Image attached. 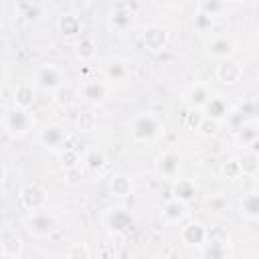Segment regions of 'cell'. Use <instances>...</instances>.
Returning <instances> with one entry per match:
<instances>
[{"instance_id":"1","label":"cell","mask_w":259,"mask_h":259,"mask_svg":"<svg viewBox=\"0 0 259 259\" xmlns=\"http://www.w3.org/2000/svg\"><path fill=\"white\" fill-rule=\"evenodd\" d=\"M164 130V123L162 119L154 113V111H142V113H136L130 123H127V132H130V138L134 142H140V144H146V142H154Z\"/></svg>"},{"instance_id":"2","label":"cell","mask_w":259,"mask_h":259,"mask_svg":"<svg viewBox=\"0 0 259 259\" xmlns=\"http://www.w3.org/2000/svg\"><path fill=\"white\" fill-rule=\"evenodd\" d=\"M26 233L34 239H47V237H53L57 231H59V219L55 212H51L47 206L42 208H36V210H28V214L24 217L22 221Z\"/></svg>"},{"instance_id":"3","label":"cell","mask_w":259,"mask_h":259,"mask_svg":"<svg viewBox=\"0 0 259 259\" xmlns=\"http://www.w3.org/2000/svg\"><path fill=\"white\" fill-rule=\"evenodd\" d=\"M2 127H4V132L8 136L20 138V136L28 134L34 127V115L30 113V109H24V107H18V105H10L2 113Z\"/></svg>"},{"instance_id":"4","label":"cell","mask_w":259,"mask_h":259,"mask_svg":"<svg viewBox=\"0 0 259 259\" xmlns=\"http://www.w3.org/2000/svg\"><path fill=\"white\" fill-rule=\"evenodd\" d=\"M18 202L24 210H36L49 204V192L38 182H28L18 190Z\"/></svg>"},{"instance_id":"5","label":"cell","mask_w":259,"mask_h":259,"mask_svg":"<svg viewBox=\"0 0 259 259\" xmlns=\"http://www.w3.org/2000/svg\"><path fill=\"white\" fill-rule=\"evenodd\" d=\"M65 83L63 71L55 63H45L34 71V85L40 87L42 91H55Z\"/></svg>"},{"instance_id":"6","label":"cell","mask_w":259,"mask_h":259,"mask_svg":"<svg viewBox=\"0 0 259 259\" xmlns=\"http://www.w3.org/2000/svg\"><path fill=\"white\" fill-rule=\"evenodd\" d=\"M170 42V34L162 24H148L142 30V47L150 53H162Z\"/></svg>"},{"instance_id":"7","label":"cell","mask_w":259,"mask_h":259,"mask_svg":"<svg viewBox=\"0 0 259 259\" xmlns=\"http://www.w3.org/2000/svg\"><path fill=\"white\" fill-rule=\"evenodd\" d=\"M105 225H107V231L111 235H125V233H130L136 227V219H134V214L127 208L115 206V208H111L107 212Z\"/></svg>"},{"instance_id":"8","label":"cell","mask_w":259,"mask_h":259,"mask_svg":"<svg viewBox=\"0 0 259 259\" xmlns=\"http://www.w3.org/2000/svg\"><path fill=\"white\" fill-rule=\"evenodd\" d=\"M180 243L186 245V247H202L206 243V237H208V227L200 221H186L182 227H180Z\"/></svg>"},{"instance_id":"9","label":"cell","mask_w":259,"mask_h":259,"mask_svg":"<svg viewBox=\"0 0 259 259\" xmlns=\"http://www.w3.org/2000/svg\"><path fill=\"white\" fill-rule=\"evenodd\" d=\"M235 53H237V42L229 34H217L206 42V55L214 61L233 59Z\"/></svg>"},{"instance_id":"10","label":"cell","mask_w":259,"mask_h":259,"mask_svg":"<svg viewBox=\"0 0 259 259\" xmlns=\"http://www.w3.org/2000/svg\"><path fill=\"white\" fill-rule=\"evenodd\" d=\"M67 140H69V134L61 123H47L38 132V142L47 150H63Z\"/></svg>"},{"instance_id":"11","label":"cell","mask_w":259,"mask_h":259,"mask_svg":"<svg viewBox=\"0 0 259 259\" xmlns=\"http://www.w3.org/2000/svg\"><path fill=\"white\" fill-rule=\"evenodd\" d=\"M180 154L174 152V150H166L158 156L156 160V172L158 176H162L164 180H178V174H180Z\"/></svg>"},{"instance_id":"12","label":"cell","mask_w":259,"mask_h":259,"mask_svg":"<svg viewBox=\"0 0 259 259\" xmlns=\"http://www.w3.org/2000/svg\"><path fill=\"white\" fill-rule=\"evenodd\" d=\"M214 77L223 85H237L243 79V65L235 59H223L214 67Z\"/></svg>"},{"instance_id":"13","label":"cell","mask_w":259,"mask_h":259,"mask_svg":"<svg viewBox=\"0 0 259 259\" xmlns=\"http://www.w3.org/2000/svg\"><path fill=\"white\" fill-rule=\"evenodd\" d=\"M24 253V241L10 231H2L0 239V255L2 259H20Z\"/></svg>"},{"instance_id":"14","label":"cell","mask_w":259,"mask_h":259,"mask_svg":"<svg viewBox=\"0 0 259 259\" xmlns=\"http://www.w3.org/2000/svg\"><path fill=\"white\" fill-rule=\"evenodd\" d=\"M57 28H59V34L65 38V40H73L81 34L83 30V24H81V18L73 12H63L59 18H57Z\"/></svg>"},{"instance_id":"15","label":"cell","mask_w":259,"mask_h":259,"mask_svg":"<svg viewBox=\"0 0 259 259\" xmlns=\"http://www.w3.org/2000/svg\"><path fill=\"white\" fill-rule=\"evenodd\" d=\"M134 22H136V14H134L132 8L119 6V8H115V10L109 12V26H111V30L117 32V34L130 30V28L134 26Z\"/></svg>"},{"instance_id":"16","label":"cell","mask_w":259,"mask_h":259,"mask_svg":"<svg viewBox=\"0 0 259 259\" xmlns=\"http://www.w3.org/2000/svg\"><path fill=\"white\" fill-rule=\"evenodd\" d=\"M162 217H164V221L170 223V225L182 223V221L188 217V202H184V200L172 196L170 200L164 202V206H162Z\"/></svg>"},{"instance_id":"17","label":"cell","mask_w":259,"mask_h":259,"mask_svg":"<svg viewBox=\"0 0 259 259\" xmlns=\"http://www.w3.org/2000/svg\"><path fill=\"white\" fill-rule=\"evenodd\" d=\"M81 95L93 105H101L107 97V85L99 79H85L81 85Z\"/></svg>"},{"instance_id":"18","label":"cell","mask_w":259,"mask_h":259,"mask_svg":"<svg viewBox=\"0 0 259 259\" xmlns=\"http://www.w3.org/2000/svg\"><path fill=\"white\" fill-rule=\"evenodd\" d=\"M103 73H105L107 81H111V83H123V81H127V77H130V63H127L125 59L113 57V59H109V61L105 63Z\"/></svg>"},{"instance_id":"19","label":"cell","mask_w":259,"mask_h":259,"mask_svg":"<svg viewBox=\"0 0 259 259\" xmlns=\"http://www.w3.org/2000/svg\"><path fill=\"white\" fill-rule=\"evenodd\" d=\"M210 89L204 83H194L186 93H184V103L188 109H202L206 101L210 99Z\"/></svg>"},{"instance_id":"20","label":"cell","mask_w":259,"mask_h":259,"mask_svg":"<svg viewBox=\"0 0 259 259\" xmlns=\"http://www.w3.org/2000/svg\"><path fill=\"white\" fill-rule=\"evenodd\" d=\"M79 95H81V91H77L69 83H63L59 89L53 91V101H55V105H59L63 109H71L79 103Z\"/></svg>"},{"instance_id":"21","label":"cell","mask_w":259,"mask_h":259,"mask_svg":"<svg viewBox=\"0 0 259 259\" xmlns=\"http://www.w3.org/2000/svg\"><path fill=\"white\" fill-rule=\"evenodd\" d=\"M202 113L206 117H212L217 121H223V119L229 117V101L223 95H210V99L202 107Z\"/></svg>"},{"instance_id":"22","label":"cell","mask_w":259,"mask_h":259,"mask_svg":"<svg viewBox=\"0 0 259 259\" xmlns=\"http://www.w3.org/2000/svg\"><path fill=\"white\" fill-rule=\"evenodd\" d=\"M134 180L127 174H113L109 180V192L115 198H127L134 194Z\"/></svg>"},{"instance_id":"23","label":"cell","mask_w":259,"mask_h":259,"mask_svg":"<svg viewBox=\"0 0 259 259\" xmlns=\"http://www.w3.org/2000/svg\"><path fill=\"white\" fill-rule=\"evenodd\" d=\"M34 99H36V93H34V85L30 83H20L12 91V105L30 109L34 105Z\"/></svg>"},{"instance_id":"24","label":"cell","mask_w":259,"mask_h":259,"mask_svg":"<svg viewBox=\"0 0 259 259\" xmlns=\"http://www.w3.org/2000/svg\"><path fill=\"white\" fill-rule=\"evenodd\" d=\"M73 51H75V57L81 63H91L97 57V40L93 36H81L75 42V49Z\"/></svg>"},{"instance_id":"25","label":"cell","mask_w":259,"mask_h":259,"mask_svg":"<svg viewBox=\"0 0 259 259\" xmlns=\"http://www.w3.org/2000/svg\"><path fill=\"white\" fill-rule=\"evenodd\" d=\"M83 164H85V168H87L89 172H93V174H101V172L105 170V166H107L105 152H103L101 148H93V150H89V152L83 156Z\"/></svg>"},{"instance_id":"26","label":"cell","mask_w":259,"mask_h":259,"mask_svg":"<svg viewBox=\"0 0 259 259\" xmlns=\"http://www.w3.org/2000/svg\"><path fill=\"white\" fill-rule=\"evenodd\" d=\"M172 196H176V198H180L184 202H190L196 196V184H194V180H190V178H178V180H174Z\"/></svg>"},{"instance_id":"27","label":"cell","mask_w":259,"mask_h":259,"mask_svg":"<svg viewBox=\"0 0 259 259\" xmlns=\"http://www.w3.org/2000/svg\"><path fill=\"white\" fill-rule=\"evenodd\" d=\"M243 176H257L259 174V154L253 150H245L241 156H237Z\"/></svg>"},{"instance_id":"28","label":"cell","mask_w":259,"mask_h":259,"mask_svg":"<svg viewBox=\"0 0 259 259\" xmlns=\"http://www.w3.org/2000/svg\"><path fill=\"white\" fill-rule=\"evenodd\" d=\"M241 212L249 221H259V192H249L241 200Z\"/></svg>"},{"instance_id":"29","label":"cell","mask_w":259,"mask_h":259,"mask_svg":"<svg viewBox=\"0 0 259 259\" xmlns=\"http://www.w3.org/2000/svg\"><path fill=\"white\" fill-rule=\"evenodd\" d=\"M200 257H204V259H227V257H231V249H229V245H221V243H204L200 247Z\"/></svg>"},{"instance_id":"30","label":"cell","mask_w":259,"mask_h":259,"mask_svg":"<svg viewBox=\"0 0 259 259\" xmlns=\"http://www.w3.org/2000/svg\"><path fill=\"white\" fill-rule=\"evenodd\" d=\"M59 162H61V168L63 170H69V168H75V166H81V154L75 150V148H63L59 152Z\"/></svg>"},{"instance_id":"31","label":"cell","mask_w":259,"mask_h":259,"mask_svg":"<svg viewBox=\"0 0 259 259\" xmlns=\"http://www.w3.org/2000/svg\"><path fill=\"white\" fill-rule=\"evenodd\" d=\"M221 176L225 178V180H239L241 176H243V170H241V164H239V160L237 158H229V160H225L223 164H221Z\"/></svg>"},{"instance_id":"32","label":"cell","mask_w":259,"mask_h":259,"mask_svg":"<svg viewBox=\"0 0 259 259\" xmlns=\"http://www.w3.org/2000/svg\"><path fill=\"white\" fill-rule=\"evenodd\" d=\"M237 142L243 146H253L255 142H259V127L257 125H241L237 132Z\"/></svg>"},{"instance_id":"33","label":"cell","mask_w":259,"mask_h":259,"mask_svg":"<svg viewBox=\"0 0 259 259\" xmlns=\"http://www.w3.org/2000/svg\"><path fill=\"white\" fill-rule=\"evenodd\" d=\"M198 10L208 14V16H212V18H217L227 10V0H200Z\"/></svg>"},{"instance_id":"34","label":"cell","mask_w":259,"mask_h":259,"mask_svg":"<svg viewBox=\"0 0 259 259\" xmlns=\"http://www.w3.org/2000/svg\"><path fill=\"white\" fill-rule=\"evenodd\" d=\"M18 10L28 20H38L40 14H42V8L38 6V2H30V0H20L18 2Z\"/></svg>"},{"instance_id":"35","label":"cell","mask_w":259,"mask_h":259,"mask_svg":"<svg viewBox=\"0 0 259 259\" xmlns=\"http://www.w3.org/2000/svg\"><path fill=\"white\" fill-rule=\"evenodd\" d=\"M75 125H77V130H79L81 134H87V132H93V130H95L97 119H95V115H93L91 111H81V113L77 115Z\"/></svg>"},{"instance_id":"36","label":"cell","mask_w":259,"mask_h":259,"mask_svg":"<svg viewBox=\"0 0 259 259\" xmlns=\"http://www.w3.org/2000/svg\"><path fill=\"white\" fill-rule=\"evenodd\" d=\"M219 130H221V121L204 115L202 121H200V125H198V130H196V134H200L202 138H212V136L219 134Z\"/></svg>"},{"instance_id":"37","label":"cell","mask_w":259,"mask_h":259,"mask_svg":"<svg viewBox=\"0 0 259 259\" xmlns=\"http://www.w3.org/2000/svg\"><path fill=\"white\" fill-rule=\"evenodd\" d=\"M65 257H71V259H89L91 257V251H89L87 243H73V245L67 247Z\"/></svg>"},{"instance_id":"38","label":"cell","mask_w":259,"mask_h":259,"mask_svg":"<svg viewBox=\"0 0 259 259\" xmlns=\"http://www.w3.org/2000/svg\"><path fill=\"white\" fill-rule=\"evenodd\" d=\"M206 243H221V245H229V233L223 227H208V237Z\"/></svg>"},{"instance_id":"39","label":"cell","mask_w":259,"mask_h":259,"mask_svg":"<svg viewBox=\"0 0 259 259\" xmlns=\"http://www.w3.org/2000/svg\"><path fill=\"white\" fill-rule=\"evenodd\" d=\"M83 178H85V170H83L81 166H75V168L65 170V182H67V184H71V186L81 184V182H83Z\"/></svg>"},{"instance_id":"40","label":"cell","mask_w":259,"mask_h":259,"mask_svg":"<svg viewBox=\"0 0 259 259\" xmlns=\"http://www.w3.org/2000/svg\"><path fill=\"white\" fill-rule=\"evenodd\" d=\"M212 20H214L212 16H208V14H204V12L198 10V14L194 16V28L198 32H208L210 26H212Z\"/></svg>"},{"instance_id":"41","label":"cell","mask_w":259,"mask_h":259,"mask_svg":"<svg viewBox=\"0 0 259 259\" xmlns=\"http://www.w3.org/2000/svg\"><path fill=\"white\" fill-rule=\"evenodd\" d=\"M202 117H204L202 109H190V111L186 113V127L196 132L198 125H200V121H202Z\"/></svg>"},{"instance_id":"42","label":"cell","mask_w":259,"mask_h":259,"mask_svg":"<svg viewBox=\"0 0 259 259\" xmlns=\"http://www.w3.org/2000/svg\"><path fill=\"white\" fill-rule=\"evenodd\" d=\"M208 208L214 210V212H223V210L229 208V200H227L225 196H212V198L208 200Z\"/></svg>"},{"instance_id":"43","label":"cell","mask_w":259,"mask_h":259,"mask_svg":"<svg viewBox=\"0 0 259 259\" xmlns=\"http://www.w3.org/2000/svg\"><path fill=\"white\" fill-rule=\"evenodd\" d=\"M166 2H168L170 6H182V4L186 2V0H166Z\"/></svg>"},{"instance_id":"44","label":"cell","mask_w":259,"mask_h":259,"mask_svg":"<svg viewBox=\"0 0 259 259\" xmlns=\"http://www.w3.org/2000/svg\"><path fill=\"white\" fill-rule=\"evenodd\" d=\"M71 2H75V4H87L89 0H71Z\"/></svg>"},{"instance_id":"45","label":"cell","mask_w":259,"mask_h":259,"mask_svg":"<svg viewBox=\"0 0 259 259\" xmlns=\"http://www.w3.org/2000/svg\"><path fill=\"white\" fill-rule=\"evenodd\" d=\"M30 2H40V0H30Z\"/></svg>"},{"instance_id":"46","label":"cell","mask_w":259,"mask_h":259,"mask_svg":"<svg viewBox=\"0 0 259 259\" xmlns=\"http://www.w3.org/2000/svg\"><path fill=\"white\" fill-rule=\"evenodd\" d=\"M257 36H259V28H257Z\"/></svg>"}]
</instances>
